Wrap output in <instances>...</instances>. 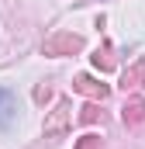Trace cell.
Masks as SVG:
<instances>
[{
	"label": "cell",
	"instance_id": "8",
	"mask_svg": "<svg viewBox=\"0 0 145 149\" xmlns=\"http://www.w3.org/2000/svg\"><path fill=\"white\" fill-rule=\"evenodd\" d=\"M97 118H100V108H97V101H90V104L83 108V114H79V121H83V125H93Z\"/></svg>",
	"mask_w": 145,
	"mask_h": 149
},
{
	"label": "cell",
	"instance_id": "5",
	"mask_svg": "<svg viewBox=\"0 0 145 149\" xmlns=\"http://www.w3.org/2000/svg\"><path fill=\"white\" fill-rule=\"evenodd\" d=\"M121 121H124L128 128H135V125H142V121H145V101H142V97H131V101L124 104Z\"/></svg>",
	"mask_w": 145,
	"mask_h": 149
},
{
	"label": "cell",
	"instance_id": "9",
	"mask_svg": "<svg viewBox=\"0 0 145 149\" xmlns=\"http://www.w3.org/2000/svg\"><path fill=\"white\" fill-rule=\"evenodd\" d=\"M76 149H100V135H93V132H90V135H83V139L76 142Z\"/></svg>",
	"mask_w": 145,
	"mask_h": 149
},
{
	"label": "cell",
	"instance_id": "6",
	"mask_svg": "<svg viewBox=\"0 0 145 149\" xmlns=\"http://www.w3.org/2000/svg\"><path fill=\"white\" fill-rule=\"evenodd\" d=\"M14 114H17V101H14V94L0 87V128H10V125H14Z\"/></svg>",
	"mask_w": 145,
	"mask_h": 149
},
{
	"label": "cell",
	"instance_id": "7",
	"mask_svg": "<svg viewBox=\"0 0 145 149\" xmlns=\"http://www.w3.org/2000/svg\"><path fill=\"white\" fill-rule=\"evenodd\" d=\"M93 66H97V70H104V73H107V70H114V56H110V45H104V49H97V52H93Z\"/></svg>",
	"mask_w": 145,
	"mask_h": 149
},
{
	"label": "cell",
	"instance_id": "4",
	"mask_svg": "<svg viewBox=\"0 0 145 149\" xmlns=\"http://www.w3.org/2000/svg\"><path fill=\"white\" fill-rule=\"evenodd\" d=\"M142 83H145V56L135 59V63L124 70V76H121V87H124V90H138Z\"/></svg>",
	"mask_w": 145,
	"mask_h": 149
},
{
	"label": "cell",
	"instance_id": "10",
	"mask_svg": "<svg viewBox=\"0 0 145 149\" xmlns=\"http://www.w3.org/2000/svg\"><path fill=\"white\" fill-rule=\"evenodd\" d=\"M48 94H52V90H48V83H41V87H38V90H35V101H45Z\"/></svg>",
	"mask_w": 145,
	"mask_h": 149
},
{
	"label": "cell",
	"instance_id": "2",
	"mask_svg": "<svg viewBox=\"0 0 145 149\" xmlns=\"http://www.w3.org/2000/svg\"><path fill=\"white\" fill-rule=\"evenodd\" d=\"M83 52V38L72 31H55L52 38H45V56H72Z\"/></svg>",
	"mask_w": 145,
	"mask_h": 149
},
{
	"label": "cell",
	"instance_id": "3",
	"mask_svg": "<svg viewBox=\"0 0 145 149\" xmlns=\"http://www.w3.org/2000/svg\"><path fill=\"white\" fill-rule=\"evenodd\" d=\"M72 87H76V90H79V94H86V97H93V101H104V97H107L110 94V87L107 83H100V80H93V76H76V83H72Z\"/></svg>",
	"mask_w": 145,
	"mask_h": 149
},
{
	"label": "cell",
	"instance_id": "1",
	"mask_svg": "<svg viewBox=\"0 0 145 149\" xmlns=\"http://www.w3.org/2000/svg\"><path fill=\"white\" fill-rule=\"evenodd\" d=\"M69 125H72V101H69V97H59V101H55V108L45 114L41 132L55 139V135H66V132H69Z\"/></svg>",
	"mask_w": 145,
	"mask_h": 149
}]
</instances>
